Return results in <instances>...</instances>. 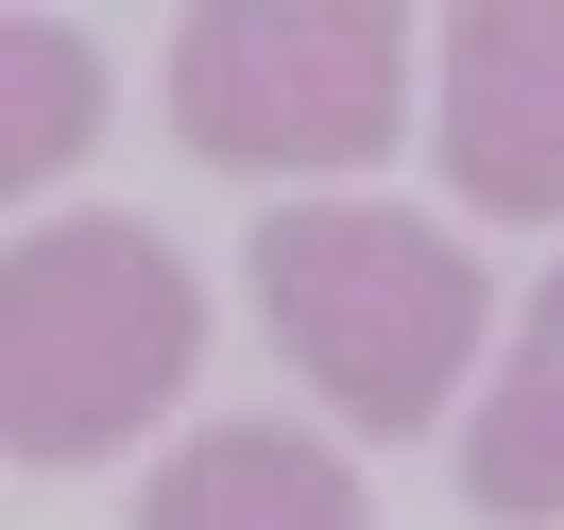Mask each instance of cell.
Returning a JSON list of instances; mask_svg holds the SVG:
<instances>
[{"label": "cell", "instance_id": "1", "mask_svg": "<svg viewBox=\"0 0 564 530\" xmlns=\"http://www.w3.org/2000/svg\"><path fill=\"white\" fill-rule=\"evenodd\" d=\"M188 359H206V291H188V257L154 223L86 206V223H35L0 257V445L18 462L138 445L188 393Z\"/></svg>", "mask_w": 564, "mask_h": 530}, {"label": "cell", "instance_id": "2", "mask_svg": "<svg viewBox=\"0 0 564 530\" xmlns=\"http://www.w3.org/2000/svg\"><path fill=\"white\" fill-rule=\"evenodd\" d=\"M257 325L291 343V377L343 393V428H427L479 359V257L411 206H274L257 223Z\"/></svg>", "mask_w": 564, "mask_h": 530}, {"label": "cell", "instance_id": "3", "mask_svg": "<svg viewBox=\"0 0 564 530\" xmlns=\"http://www.w3.org/2000/svg\"><path fill=\"white\" fill-rule=\"evenodd\" d=\"M172 120L223 172H359L411 120V18L393 0H223L172 35Z\"/></svg>", "mask_w": 564, "mask_h": 530}, {"label": "cell", "instance_id": "4", "mask_svg": "<svg viewBox=\"0 0 564 530\" xmlns=\"http://www.w3.org/2000/svg\"><path fill=\"white\" fill-rule=\"evenodd\" d=\"M445 188L479 223H564V0L445 18Z\"/></svg>", "mask_w": 564, "mask_h": 530}, {"label": "cell", "instance_id": "5", "mask_svg": "<svg viewBox=\"0 0 564 530\" xmlns=\"http://www.w3.org/2000/svg\"><path fill=\"white\" fill-rule=\"evenodd\" d=\"M138 530H377V513H359L343 445H308V428H206L138 496Z\"/></svg>", "mask_w": 564, "mask_h": 530}, {"label": "cell", "instance_id": "6", "mask_svg": "<svg viewBox=\"0 0 564 530\" xmlns=\"http://www.w3.org/2000/svg\"><path fill=\"white\" fill-rule=\"evenodd\" d=\"M462 496H479L496 530H547V513H564V274L530 291L513 359H496L479 428H462Z\"/></svg>", "mask_w": 564, "mask_h": 530}, {"label": "cell", "instance_id": "7", "mask_svg": "<svg viewBox=\"0 0 564 530\" xmlns=\"http://www.w3.org/2000/svg\"><path fill=\"white\" fill-rule=\"evenodd\" d=\"M0 86H18V120H0V172H18V188H52L86 138H104V52L52 35V18H18V35H0Z\"/></svg>", "mask_w": 564, "mask_h": 530}]
</instances>
